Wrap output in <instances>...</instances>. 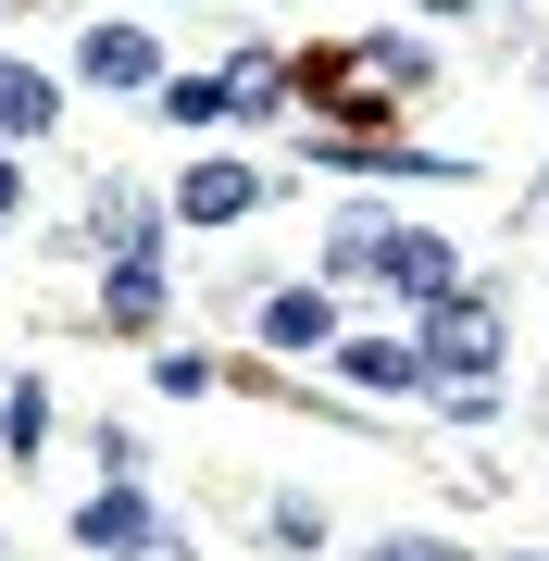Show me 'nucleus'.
I'll use <instances>...</instances> for the list:
<instances>
[{
  "label": "nucleus",
  "mask_w": 549,
  "mask_h": 561,
  "mask_svg": "<svg viewBox=\"0 0 549 561\" xmlns=\"http://www.w3.org/2000/svg\"><path fill=\"white\" fill-rule=\"evenodd\" d=\"M325 275H375V287H412V300H462V250L437 225H400V213H338L325 238Z\"/></svg>",
  "instance_id": "f257e3e1"
},
{
  "label": "nucleus",
  "mask_w": 549,
  "mask_h": 561,
  "mask_svg": "<svg viewBox=\"0 0 549 561\" xmlns=\"http://www.w3.org/2000/svg\"><path fill=\"white\" fill-rule=\"evenodd\" d=\"M412 350H425V387H437V400H488L500 362H512V324H500L488 287H462V300H437L425 324H412Z\"/></svg>",
  "instance_id": "f03ea898"
},
{
  "label": "nucleus",
  "mask_w": 549,
  "mask_h": 561,
  "mask_svg": "<svg viewBox=\"0 0 549 561\" xmlns=\"http://www.w3.org/2000/svg\"><path fill=\"white\" fill-rule=\"evenodd\" d=\"M76 76L88 88H125V101H163V38H150V25H125V13H101V25H88V38H76Z\"/></svg>",
  "instance_id": "7ed1b4c3"
},
{
  "label": "nucleus",
  "mask_w": 549,
  "mask_h": 561,
  "mask_svg": "<svg viewBox=\"0 0 549 561\" xmlns=\"http://www.w3.org/2000/svg\"><path fill=\"white\" fill-rule=\"evenodd\" d=\"M76 549H101V561H150V549H163V512H150L138 486H101V500L76 512Z\"/></svg>",
  "instance_id": "20e7f679"
},
{
  "label": "nucleus",
  "mask_w": 549,
  "mask_h": 561,
  "mask_svg": "<svg viewBox=\"0 0 549 561\" xmlns=\"http://www.w3.org/2000/svg\"><path fill=\"white\" fill-rule=\"evenodd\" d=\"M88 238H101V262H113V275H125V262H163V201H150V187H101Z\"/></svg>",
  "instance_id": "39448f33"
},
{
  "label": "nucleus",
  "mask_w": 549,
  "mask_h": 561,
  "mask_svg": "<svg viewBox=\"0 0 549 561\" xmlns=\"http://www.w3.org/2000/svg\"><path fill=\"white\" fill-rule=\"evenodd\" d=\"M250 201H263L250 162H187V175H175V213H187V225H238Z\"/></svg>",
  "instance_id": "423d86ee"
},
{
  "label": "nucleus",
  "mask_w": 549,
  "mask_h": 561,
  "mask_svg": "<svg viewBox=\"0 0 549 561\" xmlns=\"http://www.w3.org/2000/svg\"><path fill=\"white\" fill-rule=\"evenodd\" d=\"M338 375L363 387V400H400V387H425V350L412 337H338Z\"/></svg>",
  "instance_id": "0eeeda50"
},
{
  "label": "nucleus",
  "mask_w": 549,
  "mask_h": 561,
  "mask_svg": "<svg viewBox=\"0 0 549 561\" xmlns=\"http://www.w3.org/2000/svg\"><path fill=\"white\" fill-rule=\"evenodd\" d=\"M263 337H275V350H325V362H338V300H325V275H312V287H275V300H263Z\"/></svg>",
  "instance_id": "6e6552de"
},
{
  "label": "nucleus",
  "mask_w": 549,
  "mask_h": 561,
  "mask_svg": "<svg viewBox=\"0 0 549 561\" xmlns=\"http://www.w3.org/2000/svg\"><path fill=\"white\" fill-rule=\"evenodd\" d=\"M50 113H62V88L38 62H0V138H50Z\"/></svg>",
  "instance_id": "1a4fd4ad"
},
{
  "label": "nucleus",
  "mask_w": 549,
  "mask_h": 561,
  "mask_svg": "<svg viewBox=\"0 0 549 561\" xmlns=\"http://www.w3.org/2000/svg\"><path fill=\"white\" fill-rule=\"evenodd\" d=\"M101 312L125 324V337H150V324H163V262H125V275H101Z\"/></svg>",
  "instance_id": "9d476101"
},
{
  "label": "nucleus",
  "mask_w": 549,
  "mask_h": 561,
  "mask_svg": "<svg viewBox=\"0 0 549 561\" xmlns=\"http://www.w3.org/2000/svg\"><path fill=\"white\" fill-rule=\"evenodd\" d=\"M163 113H175V125H225V113H238V88H225V76H175Z\"/></svg>",
  "instance_id": "9b49d317"
},
{
  "label": "nucleus",
  "mask_w": 549,
  "mask_h": 561,
  "mask_svg": "<svg viewBox=\"0 0 549 561\" xmlns=\"http://www.w3.org/2000/svg\"><path fill=\"white\" fill-rule=\"evenodd\" d=\"M0 437H13V461L38 449L50 437V387H13V400H0Z\"/></svg>",
  "instance_id": "f8f14e48"
},
{
  "label": "nucleus",
  "mask_w": 549,
  "mask_h": 561,
  "mask_svg": "<svg viewBox=\"0 0 549 561\" xmlns=\"http://www.w3.org/2000/svg\"><path fill=\"white\" fill-rule=\"evenodd\" d=\"M363 561H449L437 537H387V549H363Z\"/></svg>",
  "instance_id": "ddd939ff"
},
{
  "label": "nucleus",
  "mask_w": 549,
  "mask_h": 561,
  "mask_svg": "<svg viewBox=\"0 0 549 561\" xmlns=\"http://www.w3.org/2000/svg\"><path fill=\"white\" fill-rule=\"evenodd\" d=\"M13 213H25V162L0 150V225H13Z\"/></svg>",
  "instance_id": "4468645a"
},
{
  "label": "nucleus",
  "mask_w": 549,
  "mask_h": 561,
  "mask_svg": "<svg viewBox=\"0 0 549 561\" xmlns=\"http://www.w3.org/2000/svg\"><path fill=\"white\" fill-rule=\"evenodd\" d=\"M150 561H187V549H175V537H163V549H150Z\"/></svg>",
  "instance_id": "2eb2a0df"
}]
</instances>
